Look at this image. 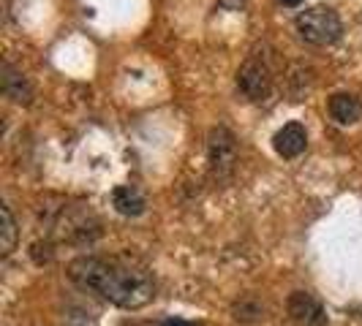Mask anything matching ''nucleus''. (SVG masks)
Instances as JSON below:
<instances>
[{
	"instance_id": "nucleus-1",
	"label": "nucleus",
	"mask_w": 362,
	"mask_h": 326,
	"mask_svg": "<svg viewBox=\"0 0 362 326\" xmlns=\"http://www.w3.org/2000/svg\"><path fill=\"white\" fill-rule=\"evenodd\" d=\"M66 274L76 289L98 294L123 310L145 308L156 296L150 270L128 255H79L69 264Z\"/></svg>"
},
{
	"instance_id": "nucleus-2",
	"label": "nucleus",
	"mask_w": 362,
	"mask_h": 326,
	"mask_svg": "<svg viewBox=\"0 0 362 326\" xmlns=\"http://www.w3.org/2000/svg\"><path fill=\"white\" fill-rule=\"evenodd\" d=\"M297 33L303 41H308L313 47H329L335 44L341 33H344V25H341V17L332 11V8H305L300 17H297Z\"/></svg>"
},
{
	"instance_id": "nucleus-3",
	"label": "nucleus",
	"mask_w": 362,
	"mask_h": 326,
	"mask_svg": "<svg viewBox=\"0 0 362 326\" xmlns=\"http://www.w3.org/2000/svg\"><path fill=\"white\" fill-rule=\"evenodd\" d=\"M207 163H210V174L218 182L229 180L235 174L237 166V142L235 133L229 128L218 126L207 136Z\"/></svg>"
},
{
	"instance_id": "nucleus-4",
	"label": "nucleus",
	"mask_w": 362,
	"mask_h": 326,
	"mask_svg": "<svg viewBox=\"0 0 362 326\" xmlns=\"http://www.w3.org/2000/svg\"><path fill=\"white\" fill-rule=\"evenodd\" d=\"M237 87L251 101H264L272 92V68L264 57H248L237 71Z\"/></svg>"
},
{
	"instance_id": "nucleus-5",
	"label": "nucleus",
	"mask_w": 362,
	"mask_h": 326,
	"mask_svg": "<svg viewBox=\"0 0 362 326\" xmlns=\"http://www.w3.org/2000/svg\"><path fill=\"white\" fill-rule=\"evenodd\" d=\"M289 315L303 326H327V313L319 305V299H313L305 291H294L286 302Z\"/></svg>"
},
{
	"instance_id": "nucleus-6",
	"label": "nucleus",
	"mask_w": 362,
	"mask_h": 326,
	"mask_svg": "<svg viewBox=\"0 0 362 326\" xmlns=\"http://www.w3.org/2000/svg\"><path fill=\"white\" fill-rule=\"evenodd\" d=\"M272 147H275V152L281 158H297L308 147V133H305V128L300 126V123H289V126H284L275 133Z\"/></svg>"
},
{
	"instance_id": "nucleus-7",
	"label": "nucleus",
	"mask_w": 362,
	"mask_h": 326,
	"mask_svg": "<svg viewBox=\"0 0 362 326\" xmlns=\"http://www.w3.org/2000/svg\"><path fill=\"white\" fill-rule=\"evenodd\" d=\"M0 87H3V95L11 98L14 104L28 107V104L33 101V87H30V82H28L17 68H11L8 63H3V68H0Z\"/></svg>"
},
{
	"instance_id": "nucleus-8",
	"label": "nucleus",
	"mask_w": 362,
	"mask_h": 326,
	"mask_svg": "<svg viewBox=\"0 0 362 326\" xmlns=\"http://www.w3.org/2000/svg\"><path fill=\"white\" fill-rule=\"evenodd\" d=\"M329 114H332V120H338L341 126H351V123H357L362 117V104L357 95H351V92H335L332 98H329Z\"/></svg>"
},
{
	"instance_id": "nucleus-9",
	"label": "nucleus",
	"mask_w": 362,
	"mask_h": 326,
	"mask_svg": "<svg viewBox=\"0 0 362 326\" xmlns=\"http://www.w3.org/2000/svg\"><path fill=\"white\" fill-rule=\"evenodd\" d=\"M112 201H115V210H117L120 215L136 217L145 212V196H142L134 185H120V188H115Z\"/></svg>"
},
{
	"instance_id": "nucleus-10",
	"label": "nucleus",
	"mask_w": 362,
	"mask_h": 326,
	"mask_svg": "<svg viewBox=\"0 0 362 326\" xmlns=\"http://www.w3.org/2000/svg\"><path fill=\"white\" fill-rule=\"evenodd\" d=\"M264 313H267V308L256 296H251V294L240 296L235 305H232V318L240 321V324H256V321L264 318Z\"/></svg>"
},
{
	"instance_id": "nucleus-11",
	"label": "nucleus",
	"mask_w": 362,
	"mask_h": 326,
	"mask_svg": "<svg viewBox=\"0 0 362 326\" xmlns=\"http://www.w3.org/2000/svg\"><path fill=\"white\" fill-rule=\"evenodd\" d=\"M17 220L8 204H0V255H11L17 248Z\"/></svg>"
},
{
	"instance_id": "nucleus-12",
	"label": "nucleus",
	"mask_w": 362,
	"mask_h": 326,
	"mask_svg": "<svg viewBox=\"0 0 362 326\" xmlns=\"http://www.w3.org/2000/svg\"><path fill=\"white\" fill-rule=\"evenodd\" d=\"M30 255H33L36 264H49V261H52V245H49V242H33Z\"/></svg>"
},
{
	"instance_id": "nucleus-13",
	"label": "nucleus",
	"mask_w": 362,
	"mask_h": 326,
	"mask_svg": "<svg viewBox=\"0 0 362 326\" xmlns=\"http://www.w3.org/2000/svg\"><path fill=\"white\" fill-rule=\"evenodd\" d=\"M161 326H197L194 321H185V318H166Z\"/></svg>"
},
{
	"instance_id": "nucleus-14",
	"label": "nucleus",
	"mask_w": 362,
	"mask_h": 326,
	"mask_svg": "<svg viewBox=\"0 0 362 326\" xmlns=\"http://www.w3.org/2000/svg\"><path fill=\"white\" fill-rule=\"evenodd\" d=\"M281 3H284V6H300L303 0H281Z\"/></svg>"
}]
</instances>
